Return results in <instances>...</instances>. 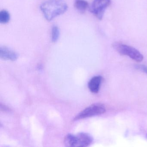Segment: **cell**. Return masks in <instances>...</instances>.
Listing matches in <instances>:
<instances>
[{"label": "cell", "mask_w": 147, "mask_h": 147, "mask_svg": "<svg viewBox=\"0 0 147 147\" xmlns=\"http://www.w3.org/2000/svg\"><path fill=\"white\" fill-rule=\"evenodd\" d=\"M40 8L45 18L50 21L63 14L68 6L64 0H48L42 3Z\"/></svg>", "instance_id": "obj_1"}, {"label": "cell", "mask_w": 147, "mask_h": 147, "mask_svg": "<svg viewBox=\"0 0 147 147\" xmlns=\"http://www.w3.org/2000/svg\"><path fill=\"white\" fill-rule=\"evenodd\" d=\"M93 139L88 133L81 132L77 135L68 134L65 136L64 142L67 147H88L92 143Z\"/></svg>", "instance_id": "obj_2"}, {"label": "cell", "mask_w": 147, "mask_h": 147, "mask_svg": "<svg viewBox=\"0 0 147 147\" xmlns=\"http://www.w3.org/2000/svg\"><path fill=\"white\" fill-rule=\"evenodd\" d=\"M112 46L120 55L127 56L137 62H140L143 60L142 55L133 47L118 42L113 43Z\"/></svg>", "instance_id": "obj_3"}, {"label": "cell", "mask_w": 147, "mask_h": 147, "mask_svg": "<svg viewBox=\"0 0 147 147\" xmlns=\"http://www.w3.org/2000/svg\"><path fill=\"white\" fill-rule=\"evenodd\" d=\"M106 111V108L105 105L101 103H96L88 107L80 112L76 116L74 120H80L94 116H99L104 114Z\"/></svg>", "instance_id": "obj_4"}, {"label": "cell", "mask_w": 147, "mask_h": 147, "mask_svg": "<svg viewBox=\"0 0 147 147\" xmlns=\"http://www.w3.org/2000/svg\"><path fill=\"white\" fill-rule=\"evenodd\" d=\"M111 4V0H94L90 7V12L98 19L101 20L106 9Z\"/></svg>", "instance_id": "obj_5"}, {"label": "cell", "mask_w": 147, "mask_h": 147, "mask_svg": "<svg viewBox=\"0 0 147 147\" xmlns=\"http://www.w3.org/2000/svg\"><path fill=\"white\" fill-rule=\"evenodd\" d=\"M18 56L17 52L8 47L1 46L0 48V57L3 60L15 61Z\"/></svg>", "instance_id": "obj_6"}, {"label": "cell", "mask_w": 147, "mask_h": 147, "mask_svg": "<svg viewBox=\"0 0 147 147\" xmlns=\"http://www.w3.org/2000/svg\"><path fill=\"white\" fill-rule=\"evenodd\" d=\"M102 77L100 76H97L92 77L88 83V87L91 92L98 93L100 88L102 82Z\"/></svg>", "instance_id": "obj_7"}, {"label": "cell", "mask_w": 147, "mask_h": 147, "mask_svg": "<svg viewBox=\"0 0 147 147\" xmlns=\"http://www.w3.org/2000/svg\"><path fill=\"white\" fill-rule=\"evenodd\" d=\"M74 7L77 11L81 13H84L88 7L87 1L85 0H76Z\"/></svg>", "instance_id": "obj_8"}, {"label": "cell", "mask_w": 147, "mask_h": 147, "mask_svg": "<svg viewBox=\"0 0 147 147\" xmlns=\"http://www.w3.org/2000/svg\"><path fill=\"white\" fill-rule=\"evenodd\" d=\"M11 16L10 13L5 10L0 12V23L1 24H6L10 21Z\"/></svg>", "instance_id": "obj_9"}, {"label": "cell", "mask_w": 147, "mask_h": 147, "mask_svg": "<svg viewBox=\"0 0 147 147\" xmlns=\"http://www.w3.org/2000/svg\"><path fill=\"white\" fill-rule=\"evenodd\" d=\"M60 36V30L59 27L56 26L52 27L51 30V40L53 42H56L58 41Z\"/></svg>", "instance_id": "obj_10"}, {"label": "cell", "mask_w": 147, "mask_h": 147, "mask_svg": "<svg viewBox=\"0 0 147 147\" xmlns=\"http://www.w3.org/2000/svg\"><path fill=\"white\" fill-rule=\"evenodd\" d=\"M136 68L137 69L141 70L145 74H147V66L142 65H138L136 67Z\"/></svg>", "instance_id": "obj_11"}]
</instances>
